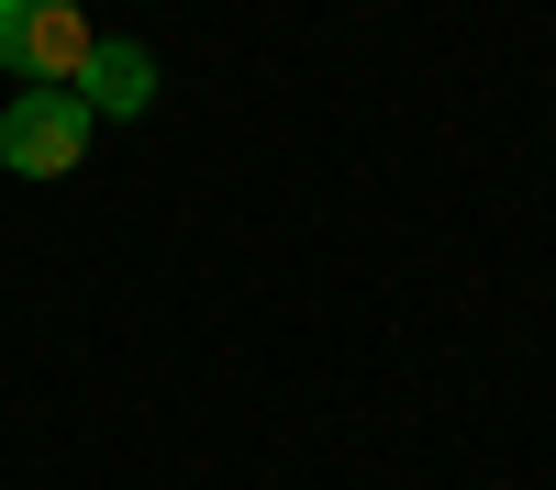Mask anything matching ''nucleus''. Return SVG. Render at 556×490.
<instances>
[{
    "label": "nucleus",
    "instance_id": "nucleus-1",
    "mask_svg": "<svg viewBox=\"0 0 556 490\" xmlns=\"http://www.w3.org/2000/svg\"><path fill=\"white\" fill-rule=\"evenodd\" d=\"M89 12L78 0H0V67H23L34 89H78L89 78Z\"/></svg>",
    "mask_w": 556,
    "mask_h": 490
},
{
    "label": "nucleus",
    "instance_id": "nucleus-2",
    "mask_svg": "<svg viewBox=\"0 0 556 490\" xmlns=\"http://www.w3.org/2000/svg\"><path fill=\"white\" fill-rule=\"evenodd\" d=\"M89 134H101V112H89L78 89H23V101L0 112V167L12 178H67L89 156Z\"/></svg>",
    "mask_w": 556,
    "mask_h": 490
},
{
    "label": "nucleus",
    "instance_id": "nucleus-3",
    "mask_svg": "<svg viewBox=\"0 0 556 490\" xmlns=\"http://www.w3.org/2000/svg\"><path fill=\"white\" fill-rule=\"evenodd\" d=\"M78 101L101 112V123H134V112L156 101V56H146V45H123V34H101V45H89V78H78Z\"/></svg>",
    "mask_w": 556,
    "mask_h": 490
}]
</instances>
